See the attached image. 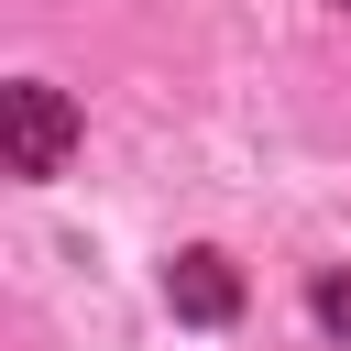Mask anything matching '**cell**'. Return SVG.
Listing matches in <instances>:
<instances>
[{
    "mask_svg": "<svg viewBox=\"0 0 351 351\" xmlns=\"http://www.w3.org/2000/svg\"><path fill=\"white\" fill-rule=\"evenodd\" d=\"M0 143H11V176H55L66 143H77V110L44 77H22V88H0Z\"/></svg>",
    "mask_w": 351,
    "mask_h": 351,
    "instance_id": "1",
    "label": "cell"
},
{
    "mask_svg": "<svg viewBox=\"0 0 351 351\" xmlns=\"http://www.w3.org/2000/svg\"><path fill=\"white\" fill-rule=\"evenodd\" d=\"M165 296H176V318H197V329H230L241 318V274H230V252H176L165 263Z\"/></svg>",
    "mask_w": 351,
    "mask_h": 351,
    "instance_id": "2",
    "label": "cell"
},
{
    "mask_svg": "<svg viewBox=\"0 0 351 351\" xmlns=\"http://www.w3.org/2000/svg\"><path fill=\"white\" fill-rule=\"evenodd\" d=\"M318 329H340V340H351V274H318Z\"/></svg>",
    "mask_w": 351,
    "mask_h": 351,
    "instance_id": "3",
    "label": "cell"
}]
</instances>
